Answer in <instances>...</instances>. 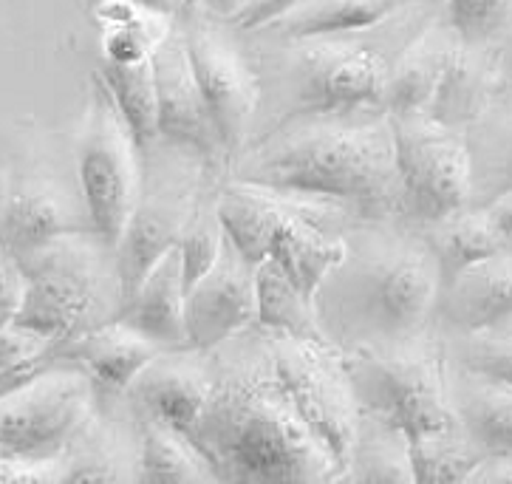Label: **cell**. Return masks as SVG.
Listing matches in <instances>:
<instances>
[{
    "label": "cell",
    "instance_id": "cell-1",
    "mask_svg": "<svg viewBox=\"0 0 512 484\" xmlns=\"http://www.w3.org/2000/svg\"><path fill=\"white\" fill-rule=\"evenodd\" d=\"M213 391L187 439L218 484H340L343 470L286 394L272 337L261 326L207 351Z\"/></svg>",
    "mask_w": 512,
    "mask_h": 484
},
{
    "label": "cell",
    "instance_id": "cell-2",
    "mask_svg": "<svg viewBox=\"0 0 512 484\" xmlns=\"http://www.w3.org/2000/svg\"><path fill=\"white\" fill-rule=\"evenodd\" d=\"M230 179L331 201L357 221H408L385 111L289 119L232 159Z\"/></svg>",
    "mask_w": 512,
    "mask_h": 484
},
{
    "label": "cell",
    "instance_id": "cell-3",
    "mask_svg": "<svg viewBox=\"0 0 512 484\" xmlns=\"http://www.w3.org/2000/svg\"><path fill=\"white\" fill-rule=\"evenodd\" d=\"M442 269L422 227L411 221H357L346 255L323 278L314 312L340 354L405 340L436 326Z\"/></svg>",
    "mask_w": 512,
    "mask_h": 484
},
{
    "label": "cell",
    "instance_id": "cell-4",
    "mask_svg": "<svg viewBox=\"0 0 512 484\" xmlns=\"http://www.w3.org/2000/svg\"><path fill=\"white\" fill-rule=\"evenodd\" d=\"M430 6L399 3V9L380 26L357 34L340 37H314V40H278L281 57V111L266 125L278 128L283 122L317 114H348V111H385V85L388 74L397 63L402 49L411 43L416 32L405 34V26H413ZM442 9V6H439ZM269 37V34H266ZM261 131V134H264Z\"/></svg>",
    "mask_w": 512,
    "mask_h": 484
},
{
    "label": "cell",
    "instance_id": "cell-5",
    "mask_svg": "<svg viewBox=\"0 0 512 484\" xmlns=\"http://www.w3.org/2000/svg\"><path fill=\"white\" fill-rule=\"evenodd\" d=\"M221 227L252 267L275 261L314 303L323 278L346 255L357 218L323 199L281 193L227 176L218 193Z\"/></svg>",
    "mask_w": 512,
    "mask_h": 484
},
{
    "label": "cell",
    "instance_id": "cell-6",
    "mask_svg": "<svg viewBox=\"0 0 512 484\" xmlns=\"http://www.w3.org/2000/svg\"><path fill=\"white\" fill-rule=\"evenodd\" d=\"M20 269L26 295L15 320L49 334L60 349L122 318L125 292L116 250L100 235H63L34 252Z\"/></svg>",
    "mask_w": 512,
    "mask_h": 484
},
{
    "label": "cell",
    "instance_id": "cell-7",
    "mask_svg": "<svg viewBox=\"0 0 512 484\" xmlns=\"http://www.w3.org/2000/svg\"><path fill=\"white\" fill-rule=\"evenodd\" d=\"M227 176V167L213 165L201 153L170 145L165 139H159V145L142 156L139 201L116 247L125 303L148 278L150 269L182 244L184 233L193 227L201 210L218 199Z\"/></svg>",
    "mask_w": 512,
    "mask_h": 484
},
{
    "label": "cell",
    "instance_id": "cell-8",
    "mask_svg": "<svg viewBox=\"0 0 512 484\" xmlns=\"http://www.w3.org/2000/svg\"><path fill=\"white\" fill-rule=\"evenodd\" d=\"M343 363L363 417L380 419L408 439L459 425L447 391L439 326L405 340L348 351Z\"/></svg>",
    "mask_w": 512,
    "mask_h": 484
},
{
    "label": "cell",
    "instance_id": "cell-9",
    "mask_svg": "<svg viewBox=\"0 0 512 484\" xmlns=\"http://www.w3.org/2000/svg\"><path fill=\"white\" fill-rule=\"evenodd\" d=\"M176 17L184 29L201 97L232 165L255 139L261 119L264 88L255 54L244 43V34L215 15L210 3H179Z\"/></svg>",
    "mask_w": 512,
    "mask_h": 484
},
{
    "label": "cell",
    "instance_id": "cell-10",
    "mask_svg": "<svg viewBox=\"0 0 512 484\" xmlns=\"http://www.w3.org/2000/svg\"><path fill=\"white\" fill-rule=\"evenodd\" d=\"M77 179L91 230L116 250L139 201L142 153L100 74L91 77V102L77 153Z\"/></svg>",
    "mask_w": 512,
    "mask_h": 484
},
{
    "label": "cell",
    "instance_id": "cell-11",
    "mask_svg": "<svg viewBox=\"0 0 512 484\" xmlns=\"http://www.w3.org/2000/svg\"><path fill=\"white\" fill-rule=\"evenodd\" d=\"M97 402L100 388L83 368L54 360L34 380L0 394V456L63 451L97 419Z\"/></svg>",
    "mask_w": 512,
    "mask_h": 484
},
{
    "label": "cell",
    "instance_id": "cell-12",
    "mask_svg": "<svg viewBox=\"0 0 512 484\" xmlns=\"http://www.w3.org/2000/svg\"><path fill=\"white\" fill-rule=\"evenodd\" d=\"M408 221L430 227L470 207L473 170L467 134L428 114H388Z\"/></svg>",
    "mask_w": 512,
    "mask_h": 484
},
{
    "label": "cell",
    "instance_id": "cell-13",
    "mask_svg": "<svg viewBox=\"0 0 512 484\" xmlns=\"http://www.w3.org/2000/svg\"><path fill=\"white\" fill-rule=\"evenodd\" d=\"M272 349L286 394L312 436L346 473L348 456L360 431V405L348 380L343 354L320 340L275 334Z\"/></svg>",
    "mask_w": 512,
    "mask_h": 484
},
{
    "label": "cell",
    "instance_id": "cell-14",
    "mask_svg": "<svg viewBox=\"0 0 512 484\" xmlns=\"http://www.w3.org/2000/svg\"><path fill=\"white\" fill-rule=\"evenodd\" d=\"M150 60H153V80L159 97V136L170 145L190 148L204 159H210L213 165L230 170V156L224 151V142L196 83L179 17L173 20L165 40L153 49Z\"/></svg>",
    "mask_w": 512,
    "mask_h": 484
},
{
    "label": "cell",
    "instance_id": "cell-15",
    "mask_svg": "<svg viewBox=\"0 0 512 484\" xmlns=\"http://www.w3.org/2000/svg\"><path fill=\"white\" fill-rule=\"evenodd\" d=\"M139 436L119 439L97 419L63 451L37 459L0 456V484H136Z\"/></svg>",
    "mask_w": 512,
    "mask_h": 484
},
{
    "label": "cell",
    "instance_id": "cell-16",
    "mask_svg": "<svg viewBox=\"0 0 512 484\" xmlns=\"http://www.w3.org/2000/svg\"><path fill=\"white\" fill-rule=\"evenodd\" d=\"M258 326V267H252L230 238L215 267L187 295L190 349L213 351Z\"/></svg>",
    "mask_w": 512,
    "mask_h": 484
},
{
    "label": "cell",
    "instance_id": "cell-17",
    "mask_svg": "<svg viewBox=\"0 0 512 484\" xmlns=\"http://www.w3.org/2000/svg\"><path fill=\"white\" fill-rule=\"evenodd\" d=\"M213 391L207 351L179 349L156 357L128 388L125 402L133 417L156 419L187 434L199 422Z\"/></svg>",
    "mask_w": 512,
    "mask_h": 484
},
{
    "label": "cell",
    "instance_id": "cell-18",
    "mask_svg": "<svg viewBox=\"0 0 512 484\" xmlns=\"http://www.w3.org/2000/svg\"><path fill=\"white\" fill-rule=\"evenodd\" d=\"M74 233H94L85 201L71 199L57 184L26 182L0 201V247L17 264Z\"/></svg>",
    "mask_w": 512,
    "mask_h": 484
},
{
    "label": "cell",
    "instance_id": "cell-19",
    "mask_svg": "<svg viewBox=\"0 0 512 484\" xmlns=\"http://www.w3.org/2000/svg\"><path fill=\"white\" fill-rule=\"evenodd\" d=\"M512 323V250L464 269L442 286L436 326L442 334H476Z\"/></svg>",
    "mask_w": 512,
    "mask_h": 484
},
{
    "label": "cell",
    "instance_id": "cell-20",
    "mask_svg": "<svg viewBox=\"0 0 512 484\" xmlns=\"http://www.w3.org/2000/svg\"><path fill=\"white\" fill-rule=\"evenodd\" d=\"M162 354L165 349H159L148 337L133 332L122 320H114L63 346L57 360L83 368L100 388V394L105 391L111 397H125L128 388L136 383V377Z\"/></svg>",
    "mask_w": 512,
    "mask_h": 484
},
{
    "label": "cell",
    "instance_id": "cell-21",
    "mask_svg": "<svg viewBox=\"0 0 512 484\" xmlns=\"http://www.w3.org/2000/svg\"><path fill=\"white\" fill-rule=\"evenodd\" d=\"M456 43L459 37L447 26L442 6L439 15L402 49L391 68L382 102L385 114H428Z\"/></svg>",
    "mask_w": 512,
    "mask_h": 484
},
{
    "label": "cell",
    "instance_id": "cell-22",
    "mask_svg": "<svg viewBox=\"0 0 512 484\" xmlns=\"http://www.w3.org/2000/svg\"><path fill=\"white\" fill-rule=\"evenodd\" d=\"M122 323L148 337L159 349H190L187 340V286H184L182 252L179 247L150 269L148 278L125 303Z\"/></svg>",
    "mask_w": 512,
    "mask_h": 484
},
{
    "label": "cell",
    "instance_id": "cell-23",
    "mask_svg": "<svg viewBox=\"0 0 512 484\" xmlns=\"http://www.w3.org/2000/svg\"><path fill=\"white\" fill-rule=\"evenodd\" d=\"M498 94H501V80H498L496 46H470L459 40L447 60L436 97L430 102L428 117L447 128L467 131L476 119L487 114V108L498 100Z\"/></svg>",
    "mask_w": 512,
    "mask_h": 484
},
{
    "label": "cell",
    "instance_id": "cell-24",
    "mask_svg": "<svg viewBox=\"0 0 512 484\" xmlns=\"http://www.w3.org/2000/svg\"><path fill=\"white\" fill-rule=\"evenodd\" d=\"M450 405L484 459H512V388L447 366Z\"/></svg>",
    "mask_w": 512,
    "mask_h": 484
},
{
    "label": "cell",
    "instance_id": "cell-25",
    "mask_svg": "<svg viewBox=\"0 0 512 484\" xmlns=\"http://www.w3.org/2000/svg\"><path fill=\"white\" fill-rule=\"evenodd\" d=\"M473 190L470 207L484 210L512 193V102H493L467 131Z\"/></svg>",
    "mask_w": 512,
    "mask_h": 484
},
{
    "label": "cell",
    "instance_id": "cell-26",
    "mask_svg": "<svg viewBox=\"0 0 512 484\" xmlns=\"http://www.w3.org/2000/svg\"><path fill=\"white\" fill-rule=\"evenodd\" d=\"M133 419L139 436L136 484H218L210 462L182 431L156 419Z\"/></svg>",
    "mask_w": 512,
    "mask_h": 484
},
{
    "label": "cell",
    "instance_id": "cell-27",
    "mask_svg": "<svg viewBox=\"0 0 512 484\" xmlns=\"http://www.w3.org/2000/svg\"><path fill=\"white\" fill-rule=\"evenodd\" d=\"M422 233L439 261L445 284L456 275H462L464 269L476 267L481 261L507 250V241L498 235L487 213L473 210V207H464L430 227H422Z\"/></svg>",
    "mask_w": 512,
    "mask_h": 484
},
{
    "label": "cell",
    "instance_id": "cell-28",
    "mask_svg": "<svg viewBox=\"0 0 512 484\" xmlns=\"http://www.w3.org/2000/svg\"><path fill=\"white\" fill-rule=\"evenodd\" d=\"M399 3L385 0H351V3H292V9L264 34L283 40H314V37H340V34L368 32L394 15Z\"/></svg>",
    "mask_w": 512,
    "mask_h": 484
},
{
    "label": "cell",
    "instance_id": "cell-29",
    "mask_svg": "<svg viewBox=\"0 0 512 484\" xmlns=\"http://www.w3.org/2000/svg\"><path fill=\"white\" fill-rule=\"evenodd\" d=\"M346 484H416L408 436L363 417L346 465Z\"/></svg>",
    "mask_w": 512,
    "mask_h": 484
},
{
    "label": "cell",
    "instance_id": "cell-30",
    "mask_svg": "<svg viewBox=\"0 0 512 484\" xmlns=\"http://www.w3.org/2000/svg\"><path fill=\"white\" fill-rule=\"evenodd\" d=\"M102 83L108 85L119 114L125 119L128 131L139 153L145 156L159 145V97H156V80H153V60L139 66H105L100 63Z\"/></svg>",
    "mask_w": 512,
    "mask_h": 484
},
{
    "label": "cell",
    "instance_id": "cell-31",
    "mask_svg": "<svg viewBox=\"0 0 512 484\" xmlns=\"http://www.w3.org/2000/svg\"><path fill=\"white\" fill-rule=\"evenodd\" d=\"M258 326L266 332L326 343L314 303L292 284V278L275 261L258 264Z\"/></svg>",
    "mask_w": 512,
    "mask_h": 484
},
{
    "label": "cell",
    "instance_id": "cell-32",
    "mask_svg": "<svg viewBox=\"0 0 512 484\" xmlns=\"http://www.w3.org/2000/svg\"><path fill=\"white\" fill-rule=\"evenodd\" d=\"M408 445L416 484H462L484 459L459 425L408 439Z\"/></svg>",
    "mask_w": 512,
    "mask_h": 484
},
{
    "label": "cell",
    "instance_id": "cell-33",
    "mask_svg": "<svg viewBox=\"0 0 512 484\" xmlns=\"http://www.w3.org/2000/svg\"><path fill=\"white\" fill-rule=\"evenodd\" d=\"M447 366L512 388V323L476 334H442Z\"/></svg>",
    "mask_w": 512,
    "mask_h": 484
},
{
    "label": "cell",
    "instance_id": "cell-34",
    "mask_svg": "<svg viewBox=\"0 0 512 484\" xmlns=\"http://www.w3.org/2000/svg\"><path fill=\"white\" fill-rule=\"evenodd\" d=\"M60 343L26 323L12 320L0 329V394L34 380L57 360Z\"/></svg>",
    "mask_w": 512,
    "mask_h": 484
},
{
    "label": "cell",
    "instance_id": "cell-35",
    "mask_svg": "<svg viewBox=\"0 0 512 484\" xmlns=\"http://www.w3.org/2000/svg\"><path fill=\"white\" fill-rule=\"evenodd\" d=\"M224 241H227V233H224L221 218H218V199H213L201 210L199 218L193 221V227L184 233L182 244H179L187 295L215 267L218 255L224 250Z\"/></svg>",
    "mask_w": 512,
    "mask_h": 484
},
{
    "label": "cell",
    "instance_id": "cell-36",
    "mask_svg": "<svg viewBox=\"0 0 512 484\" xmlns=\"http://www.w3.org/2000/svg\"><path fill=\"white\" fill-rule=\"evenodd\" d=\"M447 26L462 43L470 46H496L498 37L507 32L512 20V3H447Z\"/></svg>",
    "mask_w": 512,
    "mask_h": 484
},
{
    "label": "cell",
    "instance_id": "cell-37",
    "mask_svg": "<svg viewBox=\"0 0 512 484\" xmlns=\"http://www.w3.org/2000/svg\"><path fill=\"white\" fill-rule=\"evenodd\" d=\"M26 295V278L15 258H9L0 247V329L17 318Z\"/></svg>",
    "mask_w": 512,
    "mask_h": 484
},
{
    "label": "cell",
    "instance_id": "cell-38",
    "mask_svg": "<svg viewBox=\"0 0 512 484\" xmlns=\"http://www.w3.org/2000/svg\"><path fill=\"white\" fill-rule=\"evenodd\" d=\"M462 484H512V459H481Z\"/></svg>",
    "mask_w": 512,
    "mask_h": 484
},
{
    "label": "cell",
    "instance_id": "cell-39",
    "mask_svg": "<svg viewBox=\"0 0 512 484\" xmlns=\"http://www.w3.org/2000/svg\"><path fill=\"white\" fill-rule=\"evenodd\" d=\"M498 57V80H501V91H512V20L507 32L498 37L496 43Z\"/></svg>",
    "mask_w": 512,
    "mask_h": 484
},
{
    "label": "cell",
    "instance_id": "cell-40",
    "mask_svg": "<svg viewBox=\"0 0 512 484\" xmlns=\"http://www.w3.org/2000/svg\"><path fill=\"white\" fill-rule=\"evenodd\" d=\"M340 484H346V476H343V482H340Z\"/></svg>",
    "mask_w": 512,
    "mask_h": 484
},
{
    "label": "cell",
    "instance_id": "cell-41",
    "mask_svg": "<svg viewBox=\"0 0 512 484\" xmlns=\"http://www.w3.org/2000/svg\"><path fill=\"white\" fill-rule=\"evenodd\" d=\"M507 250H512V244H510V247H507Z\"/></svg>",
    "mask_w": 512,
    "mask_h": 484
},
{
    "label": "cell",
    "instance_id": "cell-42",
    "mask_svg": "<svg viewBox=\"0 0 512 484\" xmlns=\"http://www.w3.org/2000/svg\"><path fill=\"white\" fill-rule=\"evenodd\" d=\"M0 201H3V196H0Z\"/></svg>",
    "mask_w": 512,
    "mask_h": 484
}]
</instances>
